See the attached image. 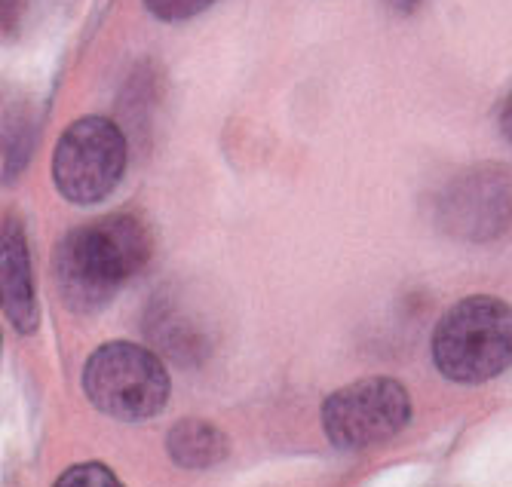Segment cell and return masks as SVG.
Here are the masks:
<instances>
[{
  "label": "cell",
  "mask_w": 512,
  "mask_h": 487,
  "mask_svg": "<svg viewBox=\"0 0 512 487\" xmlns=\"http://www.w3.org/2000/svg\"><path fill=\"white\" fill-rule=\"evenodd\" d=\"M151 258V233L135 215H111L74 227L53 255L59 298L68 310L89 316L114 301L120 285Z\"/></svg>",
  "instance_id": "6da1fadb"
},
{
  "label": "cell",
  "mask_w": 512,
  "mask_h": 487,
  "mask_svg": "<svg viewBox=\"0 0 512 487\" xmlns=\"http://www.w3.org/2000/svg\"><path fill=\"white\" fill-rule=\"evenodd\" d=\"M433 362L454 383H485L512 365V307L491 295L457 301L433 331Z\"/></svg>",
  "instance_id": "7a4b0ae2"
},
{
  "label": "cell",
  "mask_w": 512,
  "mask_h": 487,
  "mask_svg": "<svg viewBox=\"0 0 512 487\" xmlns=\"http://www.w3.org/2000/svg\"><path fill=\"white\" fill-rule=\"evenodd\" d=\"M83 393L114 420H148L169 402V371L151 350L111 340L89 356Z\"/></svg>",
  "instance_id": "3957f363"
},
{
  "label": "cell",
  "mask_w": 512,
  "mask_h": 487,
  "mask_svg": "<svg viewBox=\"0 0 512 487\" xmlns=\"http://www.w3.org/2000/svg\"><path fill=\"white\" fill-rule=\"evenodd\" d=\"M126 169V138L108 117L71 123L53 151V181L65 200L92 206L117 187Z\"/></svg>",
  "instance_id": "277c9868"
},
{
  "label": "cell",
  "mask_w": 512,
  "mask_h": 487,
  "mask_svg": "<svg viewBox=\"0 0 512 487\" xmlns=\"http://www.w3.org/2000/svg\"><path fill=\"white\" fill-rule=\"evenodd\" d=\"M411 420V396L393 377H365L338 393H332L322 405V429L329 442L353 451L381 445L393 438Z\"/></svg>",
  "instance_id": "5b68a950"
},
{
  "label": "cell",
  "mask_w": 512,
  "mask_h": 487,
  "mask_svg": "<svg viewBox=\"0 0 512 487\" xmlns=\"http://www.w3.org/2000/svg\"><path fill=\"white\" fill-rule=\"evenodd\" d=\"M445 227L473 242H491L512 230V172L497 166L470 169L445 190Z\"/></svg>",
  "instance_id": "8992f818"
},
{
  "label": "cell",
  "mask_w": 512,
  "mask_h": 487,
  "mask_svg": "<svg viewBox=\"0 0 512 487\" xmlns=\"http://www.w3.org/2000/svg\"><path fill=\"white\" fill-rule=\"evenodd\" d=\"M0 285H4V313L19 334H31L40 325L28 242L13 215L4 218V239H0Z\"/></svg>",
  "instance_id": "52a82bcc"
},
{
  "label": "cell",
  "mask_w": 512,
  "mask_h": 487,
  "mask_svg": "<svg viewBox=\"0 0 512 487\" xmlns=\"http://www.w3.org/2000/svg\"><path fill=\"white\" fill-rule=\"evenodd\" d=\"M166 448L184 469H212L227 457V438L206 420H181L169 429Z\"/></svg>",
  "instance_id": "ba28073f"
},
{
  "label": "cell",
  "mask_w": 512,
  "mask_h": 487,
  "mask_svg": "<svg viewBox=\"0 0 512 487\" xmlns=\"http://www.w3.org/2000/svg\"><path fill=\"white\" fill-rule=\"evenodd\" d=\"M53 487H123L105 463H77Z\"/></svg>",
  "instance_id": "9c48e42d"
},
{
  "label": "cell",
  "mask_w": 512,
  "mask_h": 487,
  "mask_svg": "<svg viewBox=\"0 0 512 487\" xmlns=\"http://www.w3.org/2000/svg\"><path fill=\"white\" fill-rule=\"evenodd\" d=\"M215 0H145V7L160 19V22H184L194 19L203 10H209Z\"/></svg>",
  "instance_id": "30bf717a"
},
{
  "label": "cell",
  "mask_w": 512,
  "mask_h": 487,
  "mask_svg": "<svg viewBox=\"0 0 512 487\" xmlns=\"http://www.w3.org/2000/svg\"><path fill=\"white\" fill-rule=\"evenodd\" d=\"M500 129H503L506 138H512V95H509L506 105H503V111H500Z\"/></svg>",
  "instance_id": "8fae6325"
},
{
  "label": "cell",
  "mask_w": 512,
  "mask_h": 487,
  "mask_svg": "<svg viewBox=\"0 0 512 487\" xmlns=\"http://www.w3.org/2000/svg\"><path fill=\"white\" fill-rule=\"evenodd\" d=\"M390 4H393L396 10H414L417 4H421V0H390Z\"/></svg>",
  "instance_id": "7c38bea8"
}]
</instances>
